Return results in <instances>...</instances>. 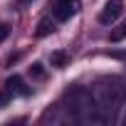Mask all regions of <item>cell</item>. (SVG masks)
Returning <instances> with one entry per match:
<instances>
[{
  "instance_id": "cell-1",
  "label": "cell",
  "mask_w": 126,
  "mask_h": 126,
  "mask_svg": "<svg viewBox=\"0 0 126 126\" xmlns=\"http://www.w3.org/2000/svg\"><path fill=\"white\" fill-rule=\"evenodd\" d=\"M64 106H67L69 116H72L74 121L84 124V126H106V119H104V114L99 111L92 89L74 87L72 92H67V96H64Z\"/></svg>"
},
{
  "instance_id": "cell-2",
  "label": "cell",
  "mask_w": 126,
  "mask_h": 126,
  "mask_svg": "<svg viewBox=\"0 0 126 126\" xmlns=\"http://www.w3.org/2000/svg\"><path fill=\"white\" fill-rule=\"evenodd\" d=\"M92 94H94V101H96L99 111L104 114L106 124H111L116 119L119 106H124V101H126V79H121V77L99 79L92 87Z\"/></svg>"
},
{
  "instance_id": "cell-3",
  "label": "cell",
  "mask_w": 126,
  "mask_h": 126,
  "mask_svg": "<svg viewBox=\"0 0 126 126\" xmlns=\"http://www.w3.org/2000/svg\"><path fill=\"white\" fill-rule=\"evenodd\" d=\"M77 10H79V0H57L54 8H52V15H54L57 22H64V20H69Z\"/></svg>"
},
{
  "instance_id": "cell-4",
  "label": "cell",
  "mask_w": 126,
  "mask_h": 126,
  "mask_svg": "<svg viewBox=\"0 0 126 126\" xmlns=\"http://www.w3.org/2000/svg\"><path fill=\"white\" fill-rule=\"evenodd\" d=\"M124 13V3L121 0H109V3L104 5V10L99 13V22L101 25H114Z\"/></svg>"
},
{
  "instance_id": "cell-5",
  "label": "cell",
  "mask_w": 126,
  "mask_h": 126,
  "mask_svg": "<svg viewBox=\"0 0 126 126\" xmlns=\"http://www.w3.org/2000/svg\"><path fill=\"white\" fill-rule=\"evenodd\" d=\"M5 89H10V92H13V96H27V94H30V89L25 87V82H22V77H17V74L8 79V84H5Z\"/></svg>"
},
{
  "instance_id": "cell-6",
  "label": "cell",
  "mask_w": 126,
  "mask_h": 126,
  "mask_svg": "<svg viewBox=\"0 0 126 126\" xmlns=\"http://www.w3.org/2000/svg\"><path fill=\"white\" fill-rule=\"evenodd\" d=\"M49 32H54V20H52V17H42L35 35H37V37H47Z\"/></svg>"
},
{
  "instance_id": "cell-7",
  "label": "cell",
  "mask_w": 126,
  "mask_h": 126,
  "mask_svg": "<svg viewBox=\"0 0 126 126\" xmlns=\"http://www.w3.org/2000/svg\"><path fill=\"white\" fill-rule=\"evenodd\" d=\"M49 62H52V67H57V69H62L67 64V52H52V57H49Z\"/></svg>"
},
{
  "instance_id": "cell-8",
  "label": "cell",
  "mask_w": 126,
  "mask_h": 126,
  "mask_svg": "<svg viewBox=\"0 0 126 126\" xmlns=\"http://www.w3.org/2000/svg\"><path fill=\"white\" fill-rule=\"evenodd\" d=\"M30 74H32L35 79H45V67L40 64V62H35V64L30 67Z\"/></svg>"
},
{
  "instance_id": "cell-9",
  "label": "cell",
  "mask_w": 126,
  "mask_h": 126,
  "mask_svg": "<svg viewBox=\"0 0 126 126\" xmlns=\"http://www.w3.org/2000/svg\"><path fill=\"white\" fill-rule=\"evenodd\" d=\"M8 35H10V25L0 22V42H5V40H8Z\"/></svg>"
},
{
  "instance_id": "cell-10",
  "label": "cell",
  "mask_w": 126,
  "mask_h": 126,
  "mask_svg": "<svg viewBox=\"0 0 126 126\" xmlns=\"http://www.w3.org/2000/svg\"><path fill=\"white\" fill-rule=\"evenodd\" d=\"M121 124H124V126H126V111H124V116H121Z\"/></svg>"
},
{
  "instance_id": "cell-11",
  "label": "cell",
  "mask_w": 126,
  "mask_h": 126,
  "mask_svg": "<svg viewBox=\"0 0 126 126\" xmlns=\"http://www.w3.org/2000/svg\"><path fill=\"white\" fill-rule=\"evenodd\" d=\"M17 3H22V5H27V3H32V0H17Z\"/></svg>"
}]
</instances>
